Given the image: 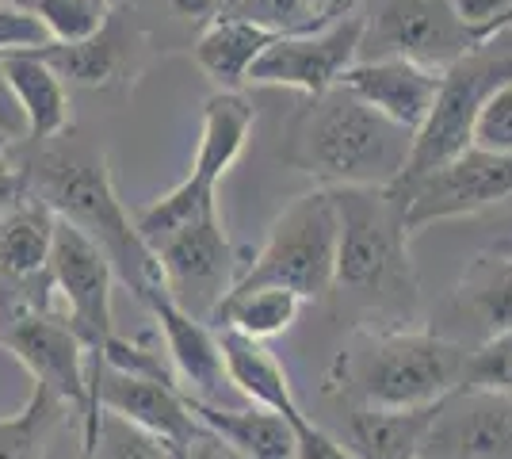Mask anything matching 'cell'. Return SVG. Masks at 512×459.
<instances>
[{
    "label": "cell",
    "mask_w": 512,
    "mask_h": 459,
    "mask_svg": "<svg viewBox=\"0 0 512 459\" xmlns=\"http://www.w3.org/2000/svg\"><path fill=\"white\" fill-rule=\"evenodd\" d=\"M467 349L428 329H363L333 360L325 391L360 410H428L463 387Z\"/></svg>",
    "instance_id": "cell-1"
},
{
    "label": "cell",
    "mask_w": 512,
    "mask_h": 459,
    "mask_svg": "<svg viewBox=\"0 0 512 459\" xmlns=\"http://www.w3.org/2000/svg\"><path fill=\"white\" fill-rule=\"evenodd\" d=\"M23 173L31 196L43 199L62 222L77 226L107 257L115 280H123L142 303L169 295L153 249L138 238L130 211L115 196L104 153L50 150L31 165H23Z\"/></svg>",
    "instance_id": "cell-2"
},
{
    "label": "cell",
    "mask_w": 512,
    "mask_h": 459,
    "mask_svg": "<svg viewBox=\"0 0 512 459\" xmlns=\"http://www.w3.org/2000/svg\"><path fill=\"white\" fill-rule=\"evenodd\" d=\"M409 150L413 134L337 85L299 111L283 157L325 188H390L406 173Z\"/></svg>",
    "instance_id": "cell-3"
},
{
    "label": "cell",
    "mask_w": 512,
    "mask_h": 459,
    "mask_svg": "<svg viewBox=\"0 0 512 459\" xmlns=\"http://www.w3.org/2000/svg\"><path fill=\"white\" fill-rule=\"evenodd\" d=\"M337 207L333 287L375 306H413L417 276L409 264L406 207L394 188H329Z\"/></svg>",
    "instance_id": "cell-4"
},
{
    "label": "cell",
    "mask_w": 512,
    "mask_h": 459,
    "mask_svg": "<svg viewBox=\"0 0 512 459\" xmlns=\"http://www.w3.org/2000/svg\"><path fill=\"white\" fill-rule=\"evenodd\" d=\"M333 268H337V207L329 188H314L283 207V215L272 222L253 261H245V268L237 272L230 291L283 287L299 295L302 303H318L333 291Z\"/></svg>",
    "instance_id": "cell-5"
},
{
    "label": "cell",
    "mask_w": 512,
    "mask_h": 459,
    "mask_svg": "<svg viewBox=\"0 0 512 459\" xmlns=\"http://www.w3.org/2000/svg\"><path fill=\"white\" fill-rule=\"evenodd\" d=\"M505 81H512V31H501L482 46H474L455 66L440 73L432 111H428L425 127L413 134L406 173L398 180L421 176L451 161V157H459L463 150H470L478 111Z\"/></svg>",
    "instance_id": "cell-6"
},
{
    "label": "cell",
    "mask_w": 512,
    "mask_h": 459,
    "mask_svg": "<svg viewBox=\"0 0 512 459\" xmlns=\"http://www.w3.org/2000/svg\"><path fill=\"white\" fill-rule=\"evenodd\" d=\"M360 62H413L444 73L482 39L455 16L448 0H363Z\"/></svg>",
    "instance_id": "cell-7"
},
{
    "label": "cell",
    "mask_w": 512,
    "mask_h": 459,
    "mask_svg": "<svg viewBox=\"0 0 512 459\" xmlns=\"http://www.w3.org/2000/svg\"><path fill=\"white\" fill-rule=\"evenodd\" d=\"M390 188L406 207V234H417L432 222L463 219L493 203H505L512 196V157L470 146L444 165L398 180Z\"/></svg>",
    "instance_id": "cell-8"
},
{
    "label": "cell",
    "mask_w": 512,
    "mask_h": 459,
    "mask_svg": "<svg viewBox=\"0 0 512 459\" xmlns=\"http://www.w3.org/2000/svg\"><path fill=\"white\" fill-rule=\"evenodd\" d=\"M153 257L161 264V276L169 287V299L192 318L207 322L211 310L237 280L234 245L226 238L222 215H203L153 245Z\"/></svg>",
    "instance_id": "cell-9"
},
{
    "label": "cell",
    "mask_w": 512,
    "mask_h": 459,
    "mask_svg": "<svg viewBox=\"0 0 512 459\" xmlns=\"http://www.w3.org/2000/svg\"><path fill=\"white\" fill-rule=\"evenodd\" d=\"M46 272H50V284H54V299H62L58 318L81 341L85 352H104L107 337L115 333V322H111L115 272H111L107 257L77 226L58 219Z\"/></svg>",
    "instance_id": "cell-10"
},
{
    "label": "cell",
    "mask_w": 512,
    "mask_h": 459,
    "mask_svg": "<svg viewBox=\"0 0 512 459\" xmlns=\"http://www.w3.org/2000/svg\"><path fill=\"white\" fill-rule=\"evenodd\" d=\"M360 8L348 12L344 20L329 23V27H318V31L279 35L276 43L256 58V66L249 69V85L295 88L306 100H318L329 88H337L344 69H352L360 62Z\"/></svg>",
    "instance_id": "cell-11"
},
{
    "label": "cell",
    "mask_w": 512,
    "mask_h": 459,
    "mask_svg": "<svg viewBox=\"0 0 512 459\" xmlns=\"http://www.w3.org/2000/svg\"><path fill=\"white\" fill-rule=\"evenodd\" d=\"M0 345L31 372L35 387L50 391L62 406L85 414V349L54 310L0 303Z\"/></svg>",
    "instance_id": "cell-12"
},
{
    "label": "cell",
    "mask_w": 512,
    "mask_h": 459,
    "mask_svg": "<svg viewBox=\"0 0 512 459\" xmlns=\"http://www.w3.org/2000/svg\"><path fill=\"white\" fill-rule=\"evenodd\" d=\"M421 459H512V398L490 391L448 394L432 414Z\"/></svg>",
    "instance_id": "cell-13"
},
{
    "label": "cell",
    "mask_w": 512,
    "mask_h": 459,
    "mask_svg": "<svg viewBox=\"0 0 512 459\" xmlns=\"http://www.w3.org/2000/svg\"><path fill=\"white\" fill-rule=\"evenodd\" d=\"M146 306L157 318L161 345H165V356H169L172 375H176L184 398L218 406V394L230 383H226V368H222V352H218L214 329L207 322L192 318L188 310H180L169 295H157Z\"/></svg>",
    "instance_id": "cell-14"
},
{
    "label": "cell",
    "mask_w": 512,
    "mask_h": 459,
    "mask_svg": "<svg viewBox=\"0 0 512 459\" xmlns=\"http://www.w3.org/2000/svg\"><path fill=\"white\" fill-rule=\"evenodd\" d=\"M337 85L348 88L356 100L375 108L383 119L398 123L402 131L417 134L425 127L428 111H432L440 73L413 66V62L386 58V62H356L352 69H344Z\"/></svg>",
    "instance_id": "cell-15"
},
{
    "label": "cell",
    "mask_w": 512,
    "mask_h": 459,
    "mask_svg": "<svg viewBox=\"0 0 512 459\" xmlns=\"http://www.w3.org/2000/svg\"><path fill=\"white\" fill-rule=\"evenodd\" d=\"M214 337H218V352H222L226 383L241 398H249V406L272 410L295 425L302 417V406L295 398V387H291V375L268 352V345L253 341V337H241L234 329H214Z\"/></svg>",
    "instance_id": "cell-16"
},
{
    "label": "cell",
    "mask_w": 512,
    "mask_h": 459,
    "mask_svg": "<svg viewBox=\"0 0 512 459\" xmlns=\"http://www.w3.org/2000/svg\"><path fill=\"white\" fill-rule=\"evenodd\" d=\"M127 8H111L104 27L96 35H88L81 43H46L31 50L39 62L54 69L62 81L85 88L111 85L130 62V23Z\"/></svg>",
    "instance_id": "cell-17"
},
{
    "label": "cell",
    "mask_w": 512,
    "mask_h": 459,
    "mask_svg": "<svg viewBox=\"0 0 512 459\" xmlns=\"http://www.w3.org/2000/svg\"><path fill=\"white\" fill-rule=\"evenodd\" d=\"M253 123L256 111L241 92H214L203 104V131H199V150H195L188 180L207 192H218L222 176L234 169L245 150Z\"/></svg>",
    "instance_id": "cell-18"
},
{
    "label": "cell",
    "mask_w": 512,
    "mask_h": 459,
    "mask_svg": "<svg viewBox=\"0 0 512 459\" xmlns=\"http://www.w3.org/2000/svg\"><path fill=\"white\" fill-rule=\"evenodd\" d=\"M192 417L241 459H295V425L260 406H211L188 398Z\"/></svg>",
    "instance_id": "cell-19"
},
{
    "label": "cell",
    "mask_w": 512,
    "mask_h": 459,
    "mask_svg": "<svg viewBox=\"0 0 512 459\" xmlns=\"http://www.w3.org/2000/svg\"><path fill=\"white\" fill-rule=\"evenodd\" d=\"M4 81L12 88V96L20 100L23 119H27V138L50 142L62 131H69V96H65L62 77L54 69L39 62L31 50L16 54H0Z\"/></svg>",
    "instance_id": "cell-20"
},
{
    "label": "cell",
    "mask_w": 512,
    "mask_h": 459,
    "mask_svg": "<svg viewBox=\"0 0 512 459\" xmlns=\"http://www.w3.org/2000/svg\"><path fill=\"white\" fill-rule=\"evenodd\" d=\"M276 39L279 35L256 27V23L214 16L195 43V62L218 85V92H241L249 85V69L256 66V58Z\"/></svg>",
    "instance_id": "cell-21"
},
{
    "label": "cell",
    "mask_w": 512,
    "mask_h": 459,
    "mask_svg": "<svg viewBox=\"0 0 512 459\" xmlns=\"http://www.w3.org/2000/svg\"><path fill=\"white\" fill-rule=\"evenodd\" d=\"M54 226L58 215L35 196L0 215V284H27L46 276Z\"/></svg>",
    "instance_id": "cell-22"
},
{
    "label": "cell",
    "mask_w": 512,
    "mask_h": 459,
    "mask_svg": "<svg viewBox=\"0 0 512 459\" xmlns=\"http://www.w3.org/2000/svg\"><path fill=\"white\" fill-rule=\"evenodd\" d=\"M436 406L428 410H360L348 406V452L356 459H421Z\"/></svg>",
    "instance_id": "cell-23"
},
{
    "label": "cell",
    "mask_w": 512,
    "mask_h": 459,
    "mask_svg": "<svg viewBox=\"0 0 512 459\" xmlns=\"http://www.w3.org/2000/svg\"><path fill=\"white\" fill-rule=\"evenodd\" d=\"M302 299L283 287H249V291H226V299L214 306L207 326L234 329L253 341H272L295 326Z\"/></svg>",
    "instance_id": "cell-24"
},
{
    "label": "cell",
    "mask_w": 512,
    "mask_h": 459,
    "mask_svg": "<svg viewBox=\"0 0 512 459\" xmlns=\"http://www.w3.org/2000/svg\"><path fill=\"white\" fill-rule=\"evenodd\" d=\"M459 303L486 337L512 329V257H478L459 284Z\"/></svg>",
    "instance_id": "cell-25"
},
{
    "label": "cell",
    "mask_w": 512,
    "mask_h": 459,
    "mask_svg": "<svg viewBox=\"0 0 512 459\" xmlns=\"http://www.w3.org/2000/svg\"><path fill=\"white\" fill-rule=\"evenodd\" d=\"M62 417V402L43 387H35L20 414L0 417V459H39Z\"/></svg>",
    "instance_id": "cell-26"
},
{
    "label": "cell",
    "mask_w": 512,
    "mask_h": 459,
    "mask_svg": "<svg viewBox=\"0 0 512 459\" xmlns=\"http://www.w3.org/2000/svg\"><path fill=\"white\" fill-rule=\"evenodd\" d=\"M107 12V0H43L35 20L43 23L50 43H81L104 27Z\"/></svg>",
    "instance_id": "cell-27"
},
{
    "label": "cell",
    "mask_w": 512,
    "mask_h": 459,
    "mask_svg": "<svg viewBox=\"0 0 512 459\" xmlns=\"http://www.w3.org/2000/svg\"><path fill=\"white\" fill-rule=\"evenodd\" d=\"M459 391H490L512 398V329L486 337L463 364V387Z\"/></svg>",
    "instance_id": "cell-28"
},
{
    "label": "cell",
    "mask_w": 512,
    "mask_h": 459,
    "mask_svg": "<svg viewBox=\"0 0 512 459\" xmlns=\"http://www.w3.org/2000/svg\"><path fill=\"white\" fill-rule=\"evenodd\" d=\"M218 16H234V20L256 23L272 35H302V31H318V20L310 12L306 0H226V8Z\"/></svg>",
    "instance_id": "cell-29"
},
{
    "label": "cell",
    "mask_w": 512,
    "mask_h": 459,
    "mask_svg": "<svg viewBox=\"0 0 512 459\" xmlns=\"http://www.w3.org/2000/svg\"><path fill=\"white\" fill-rule=\"evenodd\" d=\"M92 459H169L165 456V448L150 437V433H142V429H134L130 421L115 414H100V433H96V456Z\"/></svg>",
    "instance_id": "cell-30"
},
{
    "label": "cell",
    "mask_w": 512,
    "mask_h": 459,
    "mask_svg": "<svg viewBox=\"0 0 512 459\" xmlns=\"http://www.w3.org/2000/svg\"><path fill=\"white\" fill-rule=\"evenodd\" d=\"M470 146L486 153H501V157H512V81L493 92L490 100L478 111V123H474V134H470Z\"/></svg>",
    "instance_id": "cell-31"
},
{
    "label": "cell",
    "mask_w": 512,
    "mask_h": 459,
    "mask_svg": "<svg viewBox=\"0 0 512 459\" xmlns=\"http://www.w3.org/2000/svg\"><path fill=\"white\" fill-rule=\"evenodd\" d=\"M295 459H356L348 452V444L333 433H325L318 421L302 414L295 421Z\"/></svg>",
    "instance_id": "cell-32"
},
{
    "label": "cell",
    "mask_w": 512,
    "mask_h": 459,
    "mask_svg": "<svg viewBox=\"0 0 512 459\" xmlns=\"http://www.w3.org/2000/svg\"><path fill=\"white\" fill-rule=\"evenodd\" d=\"M451 8H455V16L467 23L470 31L486 43L493 31V23L501 20L505 12L512 8V0H448Z\"/></svg>",
    "instance_id": "cell-33"
},
{
    "label": "cell",
    "mask_w": 512,
    "mask_h": 459,
    "mask_svg": "<svg viewBox=\"0 0 512 459\" xmlns=\"http://www.w3.org/2000/svg\"><path fill=\"white\" fill-rule=\"evenodd\" d=\"M27 196H31V188H27L23 165L8 161V146H0V215H8Z\"/></svg>",
    "instance_id": "cell-34"
},
{
    "label": "cell",
    "mask_w": 512,
    "mask_h": 459,
    "mask_svg": "<svg viewBox=\"0 0 512 459\" xmlns=\"http://www.w3.org/2000/svg\"><path fill=\"white\" fill-rule=\"evenodd\" d=\"M0 138H4L8 146L27 138V119H23L20 100L12 96V88L4 81V69H0Z\"/></svg>",
    "instance_id": "cell-35"
},
{
    "label": "cell",
    "mask_w": 512,
    "mask_h": 459,
    "mask_svg": "<svg viewBox=\"0 0 512 459\" xmlns=\"http://www.w3.org/2000/svg\"><path fill=\"white\" fill-rule=\"evenodd\" d=\"M169 456V452H165ZM169 459H241L237 452H230L222 440L214 437V433H207L199 421H195V437H192V444H188V452L184 456H169Z\"/></svg>",
    "instance_id": "cell-36"
},
{
    "label": "cell",
    "mask_w": 512,
    "mask_h": 459,
    "mask_svg": "<svg viewBox=\"0 0 512 459\" xmlns=\"http://www.w3.org/2000/svg\"><path fill=\"white\" fill-rule=\"evenodd\" d=\"M306 4H310V12H314L318 27H329V23L344 20L348 12H356L363 0H306Z\"/></svg>",
    "instance_id": "cell-37"
},
{
    "label": "cell",
    "mask_w": 512,
    "mask_h": 459,
    "mask_svg": "<svg viewBox=\"0 0 512 459\" xmlns=\"http://www.w3.org/2000/svg\"><path fill=\"white\" fill-rule=\"evenodd\" d=\"M169 8L176 16H184V20H207L211 23L222 8H226V0H169Z\"/></svg>",
    "instance_id": "cell-38"
},
{
    "label": "cell",
    "mask_w": 512,
    "mask_h": 459,
    "mask_svg": "<svg viewBox=\"0 0 512 459\" xmlns=\"http://www.w3.org/2000/svg\"><path fill=\"white\" fill-rule=\"evenodd\" d=\"M0 4H12V8H23V12H31V16H35V8H39L43 0H0Z\"/></svg>",
    "instance_id": "cell-39"
},
{
    "label": "cell",
    "mask_w": 512,
    "mask_h": 459,
    "mask_svg": "<svg viewBox=\"0 0 512 459\" xmlns=\"http://www.w3.org/2000/svg\"><path fill=\"white\" fill-rule=\"evenodd\" d=\"M501 31H512V8H509V12H505V16H501V20L493 23L490 39H493V35H501Z\"/></svg>",
    "instance_id": "cell-40"
},
{
    "label": "cell",
    "mask_w": 512,
    "mask_h": 459,
    "mask_svg": "<svg viewBox=\"0 0 512 459\" xmlns=\"http://www.w3.org/2000/svg\"><path fill=\"white\" fill-rule=\"evenodd\" d=\"M0 146H8V142H4V138H0Z\"/></svg>",
    "instance_id": "cell-41"
}]
</instances>
